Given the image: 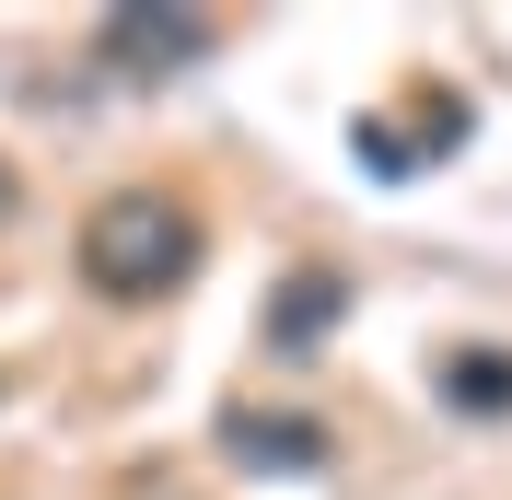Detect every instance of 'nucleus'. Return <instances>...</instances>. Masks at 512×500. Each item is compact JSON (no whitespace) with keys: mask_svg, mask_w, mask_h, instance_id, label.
Masks as SVG:
<instances>
[{"mask_svg":"<svg viewBox=\"0 0 512 500\" xmlns=\"http://www.w3.org/2000/svg\"><path fill=\"white\" fill-rule=\"evenodd\" d=\"M198 268V210L163 187H117L82 210V280L105 291V303H152V291H175Z\"/></svg>","mask_w":512,"mask_h":500,"instance_id":"obj_1","label":"nucleus"},{"mask_svg":"<svg viewBox=\"0 0 512 500\" xmlns=\"http://www.w3.org/2000/svg\"><path fill=\"white\" fill-rule=\"evenodd\" d=\"M233 466H256V477H315V466H326V431H315V419H233Z\"/></svg>","mask_w":512,"mask_h":500,"instance_id":"obj_4","label":"nucleus"},{"mask_svg":"<svg viewBox=\"0 0 512 500\" xmlns=\"http://www.w3.org/2000/svg\"><path fill=\"white\" fill-rule=\"evenodd\" d=\"M94 59H105V70H140V82H163V70L222 59V24H210V12H105V24H94Z\"/></svg>","mask_w":512,"mask_h":500,"instance_id":"obj_2","label":"nucleus"},{"mask_svg":"<svg viewBox=\"0 0 512 500\" xmlns=\"http://www.w3.org/2000/svg\"><path fill=\"white\" fill-rule=\"evenodd\" d=\"M338 314H350V280H338V268H291L280 303H268V349H291V361H303Z\"/></svg>","mask_w":512,"mask_h":500,"instance_id":"obj_3","label":"nucleus"},{"mask_svg":"<svg viewBox=\"0 0 512 500\" xmlns=\"http://www.w3.org/2000/svg\"><path fill=\"white\" fill-rule=\"evenodd\" d=\"M12 210H24V187H12V163H0V221H12Z\"/></svg>","mask_w":512,"mask_h":500,"instance_id":"obj_6","label":"nucleus"},{"mask_svg":"<svg viewBox=\"0 0 512 500\" xmlns=\"http://www.w3.org/2000/svg\"><path fill=\"white\" fill-rule=\"evenodd\" d=\"M443 384H454V407H512V349H466Z\"/></svg>","mask_w":512,"mask_h":500,"instance_id":"obj_5","label":"nucleus"}]
</instances>
